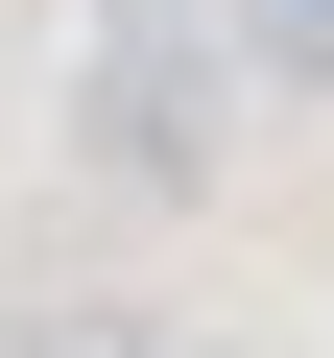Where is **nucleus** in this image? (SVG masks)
Segmentation results:
<instances>
[{"mask_svg":"<svg viewBox=\"0 0 334 358\" xmlns=\"http://www.w3.org/2000/svg\"><path fill=\"white\" fill-rule=\"evenodd\" d=\"M215 120H239V24H191V0H96L72 143L119 167V192H215Z\"/></svg>","mask_w":334,"mask_h":358,"instance_id":"1","label":"nucleus"},{"mask_svg":"<svg viewBox=\"0 0 334 358\" xmlns=\"http://www.w3.org/2000/svg\"><path fill=\"white\" fill-rule=\"evenodd\" d=\"M239 72L263 96H334V0H239Z\"/></svg>","mask_w":334,"mask_h":358,"instance_id":"2","label":"nucleus"},{"mask_svg":"<svg viewBox=\"0 0 334 358\" xmlns=\"http://www.w3.org/2000/svg\"><path fill=\"white\" fill-rule=\"evenodd\" d=\"M0 358H167V334H143V310H24Z\"/></svg>","mask_w":334,"mask_h":358,"instance_id":"3","label":"nucleus"}]
</instances>
